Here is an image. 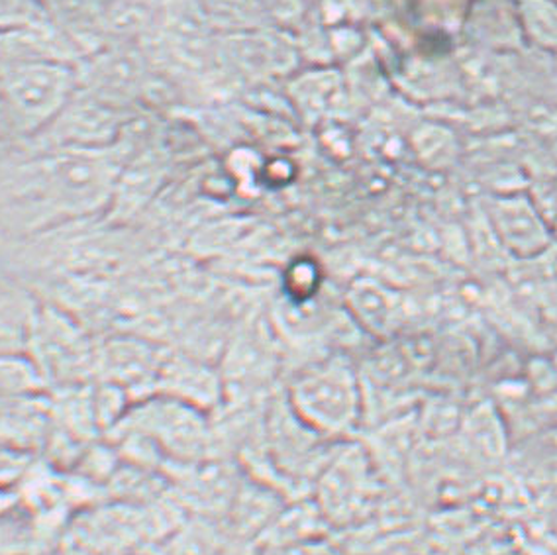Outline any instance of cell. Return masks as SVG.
I'll return each mask as SVG.
<instances>
[{"mask_svg":"<svg viewBox=\"0 0 557 555\" xmlns=\"http://www.w3.org/2000/svg\"><path fill=\"white\" fill-rule=\"evenodd\" d=\"M75 73L60 60L28 58L0 63V97L14 134L50 128L75 97Z\"/></svg>","mask_w":557,"mask_h":555,"instance_id":"cell-1","label":"cell"},{"mask_svg":"<svg viewBox=\"0 0 557 555\" xmlns=\"http://www.w3.org/2000/svg\"><path fill=\"white\" fill-rule=\"evenodd\" d=\"M300 415L326 432L344 430L354 418L356 391L344 369L326 367L302 379L295 391Z\"/></svg>","mask_w":557,"mask_h":555,"instance_id":"cell-2","label":"cell"},{"mask_svg":"<svg viewBox=\"0 0 557 555\" xmlns=\"http://www.w3.org/2000/svg\"><path fill=\"white\" fill-rule=\"evenodd\" d=\"M520 30L536 48L557 51V0H517Z\"/></svg>","mask_w":557,"mask_h":555,"instance_id":"cell-3","label":"cell"},{"mask_svg":"<svg viewBox=\"0 0 557 555\" xmlns=\"http://www.w3.org/2000/svg\"><path fill=\"white\" fill-rule=\"evenodd\" d=\"M40 371L28 357L0 356V395H28L40 387Z\"/></svg>","mask_w":557,"mask_h":555,"instance_id":"cell-4","label":"cell"},{"mask_svg":"<svg viewBox=\"0 0 557 555\" xmlns=\"http://www.w3.org/2000/svg\"><path fill=\"white\" fill-rule=\"evenodd\" d=\"M14 134L12 130L11 119H9V112L4 109V100L0 97V139L7 138Z\"/></svg>","mask_w":557,"mask_h":555,"instance_id":"cell-5","label":"cell"}]
</instances>
